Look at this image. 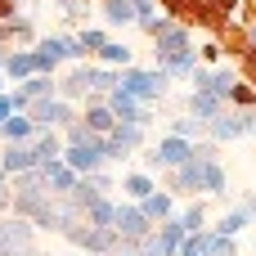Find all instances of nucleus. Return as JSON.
I'll return each instance as SVG.
<instances>
[{"label":"nucleus","instance_id":"obj_1","mask_svg":"<svg viewBox=\"0 0 256 256\" xmlns=\"http://www.w3.org/2000/svg\"><path fill=\"white\" fill-rule=\"evenodd\" d=\"M117 86L126 90V94H135L140 104H158V99H166V90H171V76L162 72V68H117Z\"/></svg>","mask_w":256,"mask_h":256},{"label":"nucleus","instance_id":"obj_2","mask_svg":"<svg viewBox=\"0 0 256 256\" xmlns=\"http://www.w3.org/2000/svg\"><path fill=\"white\" fill-rule=\"evenodd\" d=\"M216 144H230V140H243V135H252L256 130V108H234V104H225L207 126H202Z\"/></svg>","mask_w":256,"mask_h":256},{"label":"nucleus","instance_id":"obj_3","mask_svg":"<svg viewBox=\"0 0 256 256\" xmlns=\"http://www.w3.org/2000/svg\"><path fill=\"white\" fill-rule=\"evenodd\" d=\"M148 140V126H135V122H117L108 135H104V162H126L144 148Z\"/></svg>","mask_w":256,"mask_h":256},{"label":"nucleus","instance_id":"obj_4","mask_svg":"<svg viewBox=\"0 0 256 256\" xmlns=\"http://www.w3.org/2000/svg\"><path fill=\"white\" fill-rule=\"evenodd\" d=\"M148 40H153V63H166L171 54H180V50L194 45V27H184V22H176V18H162Z\"/></svg>","mask_w":256,"mask_h":256},{"label":"nucleus","instance_id":"obj_5","mask_svg":"<svg viewBox=\"0 0 256 256\" xmlns=\"http://www.w3.org/2000/svg\"><path fill=\"white\" fill-rule=\"evenodd\" d=\"M76 112H81V108L68 104V99H58V94H45V99H32V104H27V117L36 122V130H40V126L58 130V126H68Z\"/></svg>","mask_w":256,"mask_h":256},{"label":"nucleus","instance_id":"obj_6","mask_svg":"<svg viewBox=\"0 0 256 256\" xmlns=\"http://www.w3.org/2000/svg\"><path fill=\"white\" fill-rule=\"evenodd\" d=\"M63 162L76 171V176H90L104 166V135H90L81 144H63Z\"/></svg>","mask_w":256,"mask_h":256},{"label":"nucleus","instance_id":"obj_7","mask_svg":"<svg viewBox=\"0 0 256 256\" xmlns=\"http://www.w3.org/2000/svg\"><path fill=\"white\" fill-rule=\"evenodd\" d=\"M104 99H108V108H112L117 122H135V126H148V122H153V104H140V99L126 94L122 86H112Z\"/></svg>","mask_w":256,"mask_h":256},{"label":"nucleus","instance_id":"obj_8","mask_svg":"<svg viewBox=\"0 0 256 256\" xmlns=\"http://www.w3.org/2000/svg\"><path fill=\"white\" fill-rule=\"evenodd\" d=\"M238 9H243V0H202V9H198V32H207V36H220V27L225 22H234L238 18Z\"/></svg>","mask_w":256,"mask_h":256},{"label":"nucleus","instance_id":"obj_9","mask_svg":"<svg viewBox=\"0 0 256 256\" xmlns=\"http://www.w3.org/2000/svg\"><path fill=\"white\" fill-rule=\"evenodd\" d=\"M194 176H198V194L202 198H220L230 189V176H225L220 158H194Z\"/></svg>","mask_w":256,"mask_h":256},{"label":"nucleus","instance_id":"obj_10","mask_svg":"<svg viewBox=\"0 0 256 256\" xmlns=\"http://www.w3.org/2000/svg\"><path fill=\"white\" fill-rule=\"evenodd\" d=\"M112 230H117L122 238H148V234H153V220L144 216V207H140V202H117Z\"/></svg>","mask_w":256,"mask_h":256},{"label":"nucleus","instance_id":"obj_11","mask_svg":"<svg viewBox=\"0 0 256 256\" xmlns=\"http://www.w3.org/2000/svg\"><path fill=\"white\" fill-rule=\"evenodd\" d=\"M36 40V18H32V9H18V14H9L4 22H0V45H32Z\"/></svg>","mask_w":256,"mask_h":256},{"label":"nucleus","instance_id":"obj_12","mask_svg":"<svg viewBox=\"0 0 256 256\" xmlns=\"http://www.w3.org/2000/svg\"><path fill=\"white\" fill-rule=\"evenodd\" d=\"M153 153H158V162H162V171H171V166H184L189 158H194V140H184V135H162L158 144H153Z\"/></svg>","mask_w":256,"mask_h":256},{"label":"nucleus","instance_id":"obj_13","mask_svg":"<svg viewBox=\"0 0 256 256\" xmlns=\"http://www.w3.org/2000/svg\"><path fill=\"white\" fill-rule=\"evenodd\" d=\"M0 72H4V76H9V81L18 86V81H27L32 72H40V58H36V50H32V45H14Z\"/></svg>","mask_w":256,"mask_h":256},{"label":"nucleus","instance_id":"obj_14","mask_svg":"<svg viewBox=\"0 0 256 256\" xmlns=\"http://www.w3.org/2000/svg\"><path fill=\"white\" fill-rule=\"evenodd\" d=\"M81 122L94 130V135H108L112 126H117V117H112V108H108V99H99V94H90V99H81Z\"/></svg>","mask_w":256,"mask_h":256},{"label":"nucleus","instance_id":"obj_15","mask_svg":"<svg viewBox=\"0 0 256 256\" xmlns=\"http://www.w3.org/2000/svg\"><path fill=\"white\" fill-rule=\"evenodd\" d=\"M0 166H4L9 176H18V171H27V166H40V162H36V148H32V140H14V144H4V153H0Z\"/></svg>","mask_w":256,"mask_h":256},{"label":"nucleus","instance_id":"obj_16","mask_svg":"<svg viewBox=\"0 0 256 256\" xmlns=\"http://www.w3.org/2000/svg\"><path fill=\"white\" fill-rule=\"evenodd\" d=\"M40 171H45V189H50L54 198H68V194H72V184H76V171H72V166H68L63 158L45 162Z\"/></svg>","mask_w":256,"mask_h":256},{"label":"nucleus","instance_id":"obj_17","mask_svg":"<svg viewBox=\"0 0 256 256\" xmlns=\"http://www.w3.org/2000/svg\"><path fill=\"white\" fill-rule=\"evenodd\" d=\"M184 225H180V216H166V220H158L153 225V243L162 248V256H176L180 252V243H184Z\"/></svg>","mask_w":256,"mask_h":256},{"label":"nucleus","instance_id":"obj_18","mask_svg":"<svg viewBox=\"0 0 256 256\" xmlns=\"http://www.w3.org/2000/svg\"><path fill=\"white\" fill-rule=\"evenodd\" d=\"M216 40H220V50H225L230 58H238V54L252 45V32H248V22H238V18H234V22H225V27H220V36H216Z\"/></svg>","mask_w":256,"mask_h":256},{"label":"nucleus","instance_id":"obj_19","mask_svg":"<svg viewBox=\"0 0 256 256\" xmlns=\"http://www.w3.org/2000/svg\"><path fill=\"white\" fill-rule=\"evenodd\" d=\"M86 76H90V63H81V58H76V68H72L68 76H58V99L81 104V99H86Z\"/></svg>","mask_w":256,"mask_h":256},{"label":"nucleus","instance_id":"obj_20","mask_svg":"<svg viewBox=\"0 0 256 256\" xmlns=\"http://www.w3.org/2000/svg\"><path fill=\"white\" fill-rule=\"evenodd\" d=\"M184 108H189V117H194V122H202V126H207V122L225 108V99H220V94H212V90H194Z\"/></svg>","mask_w":256,"mask_h":256},{"label":"nucleus","instance_id":"obj_21","mask_svg":"<svg viewBox=\"0 0 256 256\" xmlns=\"http://www.w3.org/2000/svg\"><path fill=\"white\" fill-rule=\"evenodd\" d=\"M135 9L140 0H99V14L108 27H135Z\"/></svg>","mask_w":256,"mask_h":256},{"label":"nucleus","instance_id":"obj_22","mask_svg":"<svg viewBox=\"0 0 256 256\" xmlns=\"http://www.w3.org/2000/svg\"><path fill=\"white\" fill-rule=\"evenodd\" d=\"M32 148H36V162L45 166V162L63 158V135H58V130H50V126H40V130L32 135Z\"/></svg>","mask_w":256,"mask_h":256},{"label":"nucleus","instance_id":"obj_23","mask_svg":"<svg viewBox=\"0 0 256 256\" xmlns=\"http://www.w3.org/2000/svg\"><path fill=\"white\" fill-rule=\"evenodd\" d=\"M140 207H144V216L158 225V220H166V216H176V194L171 189H153L148 198H140Z\"/></svg>","mask_w":256,"mask_h":256},{"label":"nucleus","instance_id":"obj_24","mask_svg":"<svg viewBox=\"0 0 256 256\" xmlns=\"http://www.w3.org/2000/svg\"><path fill=\"white\" fill-rule=\"evenodd\" d=\"M153 189H158V176H153V171H126V176H122V194H126L130 202L148 198Z\"/></svg>","mask_w":256,"mask_h":256},{"label":"nucleus","instance_id":"obj_25","mask_svg":"<svg viewBox=\"0 0 256 256\" xmlns=\"http://www.w3.org/2000/svg\"><path fill=\"white\" fill-rule=\"evenodd\" d=\"M36 135V122L27 117V112H9L4 122H0V140L4 144H14V140H32Z\"/></svg>","mask_w":256,"mask_h":256},{"label":"nucleus","instance_id":"obj_26","mask_svg":"<svg viewBox=\"0 0 256 256\" xmlns=\"http://www.w3.org/2000/svg\"><path fill=\"white\" fill-rule=\"evenodd\" d=\"M158 9H162L166 18H176V22L194 27V22H198V9H202V0H158Z\"/></svg>","mask_w":256,"mask_h":256},{"label":"nucleus","instance_id":"obj_27","mask_svg":"<svg viewBox=\"0 0 256 256\" xmlns=\"http://www.w3.org/2000/svg\"><path fill=\"white\" fill-rule=\"evenodd\" d=\"M112 86H117V68H104V63H99V68H90V76H86V99H90V94L104 99Z\"/></svg>","mask_w":256,"mask_h":256},{"label":"nucleus","instance_id":"obj_28","mask_svg":"<svg viewBox=\"0 0 256 256\" xmlns=\"http://www.w3.org/2000/svg\"><path fill=\"white\" fill-rule=\"evenodd\" d=\"M22 90H27V99H45V94H58V81H54V72H32L27 81H18Z\"/></svg>","mask_w":256,"mask_h":256},{"label":"nucleus","instance_id":"obj_29","mask_svg":"<svg viewBox=\"0 0 256 256\" xmlns=\"http://www.w3.org/2000/svg\"><path fill=\"white\" fill-rule=\"evenodd\" d=\"M248 225H252L248 207H234V212H225V216H220V220H216L212 230H216V234H230V238H238V234H243Z\"/></svg>","mask_w":256,"mask_h":256},{"label":"nucleus","instance_id":"obj_30","mask_svg":"<svg viewBox=\"0 0 256 256\" xmlns=\"http://www.w3.org/2000/svg\"><path fill=\"white\" fill-rule=\"evenodd\" d=\"M104 40H108L104 27H81V32H76V50H81V58H94V54L104 50Z\"/></svg>","mask_w":256,"mask_h":256},{"label":"nucleus","instance_id":"obj_31","mask_svg":"<svg viewBox=\"0 0 256 256\" xmlns=\"http://www.w3.org/2000/svg\"><path fill=\"white\" fill-rule=\"evenodd\" d=\"M94 58H99L104 68H126V63H130V45H122V40H112V36H108V40H104V50H99Z\"/></svg>","mask_w":256,"mask_h":256},{"label":"nucleus","instance_id":"obj_32","mask_svg":"<svg viewBox=\"0 0 256 256\" xmlns=\"http://www.w3.org/2000/svg\"><path fill=\"white\" fill-rule=\"evenodd\" d=\"M225 104H234V108H256V86L248 76H238L234 86H230V99Z\"/></svg>","mask_w":256,"mask_h":256},{"label":"nucleus","instance_id":"obj_33","mask_svg":"<svg viewBox=\"0 0 256 256\" xmlns=\"http://www.w3.org/2000/svg\"><path fill=\"white\" fill-rule=\"evenodd\" d=\"M234 81H238V68L230 63V68H220V72H212V76H207V90H212V94H220V99H230V86H234Z\"/></svg>","mask_w":256,"mask_h":256},{"label":"nucleus","instance_id":"obj_34","mask_svg":"<svg viewBox=\"0 0 256 256\" xmlns=\"http://www.w3.org/2000/svg\"><path fill=\"white\" fill-rule=\"evenodd\" d=\"M176 216H180V225H184V230H189V234H194V230H202V225H207V207H202V202H198V198H189V207H184V212H176Z\"/></svg>","mask_w":256,"mask_h":256},{"label":"nucleus","instance_id":"obj_35","mask_svg":"<svg viewBox=\"0 0 256 256\" xmlns=\"http://www.w3.org/2000/svg\"><path fill=\"white\" fill-rule=\"evenodd\" d=\"M234 68H238V76H256V40L234 58Z\"/></svg>","mask_w":256,"mask_h":256},{"label":"nucleus","instance_id":"obj_36","mask_svg":"<svg viewBox=\"0 0 256 256\" xmlns=\"http://www.w3.org/2000/svg\"><path fill=\"white\" fill-rule=\"evenodd\" d=\"M198 130H202V122H194V117H189V112H184V117H176V122H171V135H184V140H194V135H198Z\"/></svg>","mask_w":256,"mask_h":256},{"label":"nucleus","instance_id":"obj_37","mask_svg":"<svg viewBox=\"0 0 256 256\" xmlns=\"http://www.w3.org/2000/svg\"><path fill=\"white\" fill-rule=\"evenodd\" d=\"M198 58H202V63H220V58H225L220 40H216V36H212V40H202V45H198Z\"/></svg>","mask_w":256,"mask_h":256},{"label":"nucleus","instance_id":"obj_38","mask_svg":"<svg viewBox=\"0 0 256 256\" xmlns=\"http://www.w3.org/2000/svg\"><path fill=\"white\" fill-rule=\"evenodd\" d=\"M140 243H144V238H122V234H117V248H112V256H140Z\"/></svg>","mask_w":256,"mask_h":256},{"label":"nucleus","instance_id":"obj_39","mask_svg":"<svg viewBox=\"0 0 256 256\" xmlns=\"http://www.w3.org/2000/svg\"><path fill=\"white\" fill-rule=\"evenodd\" d=\"M9 112H14V99H9V90H0V122H4Z\"/></svg>","mask_w":256,"mask_h":256},{"label":"nucleus","instance_id":"obj_40","mask_svg":"<svg viewBox=\"0 0 256 256\" xmlns=\"http://www.w3.org/2000/svg\"><path fill=\"white\" fill-rule=\"evenodd\" d=\"M9 14H18V0H0V22H4Z\"/></svg>","mask_w":256,"mask_h":256},{"label":"nucleus","instance_id":"obj_41","mask_svg":"<svg viewBox=\"0 0 256 256\" xmlns=\"http://www.w3.org/2000/svg\"><path fill=\"white\" fill-rule=\"evenodd\" d=\"M243 207H248V216H252V220H256V194H252V198H248V202H243Z\"/></svg>","mask_w":256,"mask_h":256},{"label":"nucleus","instance_id":"obj_42","mask_svg":"<svg viewBox=\"0 0 256 256\" xmlns=\"http://www.w3.org/2000/svg\"><path fill=\"white\" fill-rule=\"evenodd\" d=\"M4 58H9V45H0V68H4Z\"/></svg>","mask_w":256,"mask_h":256},{"label":"nucleus","instance_id":"obj_43","mask_svg":"<svg viewBox=\"0 0 256 256\" xmlns=\"http://www.w3.org/2000/svg\"><path fill=\"white\" fill-rule=\"evenodd\" d=\"M4 184H9V171H4V166H0V189H4Z\"/></svg>","mask_w":256,"mask_h":256},{"label":"nucleus","instance_id":"obj_44","mask_svg":"<svg viewBox=\"0 0 256 256\" xmlns=\"http://www.w3.org/2000/svg\"><path fill=\"white\" fill-rule=\"evenodd\" d=\"M32 4H36V0H18V9H32Z\"/></svg>","mask_w":256,"mask_h":256},{"label":"nucleus","instance_id":"obj_45","mask_svg":"<svg viewBox=\"0 0 256 256\" xmlns=\"http://www.w3.org/2000/svg\"><path fill=\"white\" fill-rule=\"evenodd\" d=\"M248 32H252V40H256V18H252V22H248Z\"/></svg>","mask_w":256,"mask_h":256},{"label":"nucleus","instance_id":"obj_46","mask_svg":"<svg viewBox=\"0 0 256 256\" xmlns=\"http://www.w3.org/2000/svg\"><path fill=\"white\" fill-rule=\"evenodd\" d=\"M63 256H86V252H63Z\"/></svg>","mask_w":256,"mask_h":256},{"label":"nucleus","instance_id":"obj_47","mask_svg":"<svg viewBox=\"0 0 256 256\" xmlns=\"http://www.w3.org/2000/svg\"><path fill=\"white\" fill-rule=\"evenodd\" d=\"M180 256H198V252H180Z\"/></svg>","mask_w":256,"mask_h":256},{"label":"nucleus","instance_id":"obj_48","mask_svg":"<svg viewBox=\"0 0 256 256\" xmlns=\"http://www.w3.org/2000/svg\"><path fill=\"white\" fill-rule=\"evenodd\" d=\"M94 256H112V252H94Z\"/></svg>","mask_w":256,"mask_h":256},{"label":"nucleus","instance_id":"obj_49","mask_svg":"<svg viewBox=\"0 0 256 256\" xmlns=\"http://www.w3.org/2000/svg\"><path fill=\"white\" fill-rule=\"evenodd\" d=\"M248 81H252V86H256V76H248Z\"/></svg>","mask_w":256,"mask_h":256},{"label":"nucleus","instance_id":"obj_50","mask_svg":"<svg viewBox=\"0 0 256 256\" xmlns=\"http://www.w3.org/2000/svg\"><path fill=\"white\" fill-rule=\"evenodd\" d=\"M0 216H4V212H0Z\"/></svg>","mask_w":256,"mask_h":256},{"label":"nucleus","instance_id":"obj_51","mask_svg":"<svg viewBox=\"0 0 256 256\" xmlns=\"http://www.w3.org/2000/svg\"><path fill=\"white\" fill-rule=\"evenodd\" d=\"M252 135H256V130H252Z\"/></svg>","mask_w":256,"mask_h":256}]
</instances>
